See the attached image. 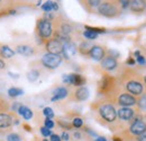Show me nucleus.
<instances>
[{
	"instance_id": "nucleus-23",
	"label": "nucleus",
	"mask_w": 146,
	"mask_h": 141,
	"mask_svg": "<svg viewBox=\"0 0 146 141\" xmlns=\"http://www.w3.org/2000/svg\"><path fill=\"white\" fill-rule=\"evenodd\" d=\"M42 9H43L44 11H46V13H50V11L53 9V2H51V1L45 2V3L42 6Z\"/></svg>"
},
{
	"instance_id": "nucleus-31",
	"label": "nucleus",
	"mask_w": 146,
	"mask_h": 141,
	"mask_svg": "<svg viewBox=\"0 0 146 141\" xmlns=\"http://www.w3.org/2000/svg\"><path fill=\"white\" fill-rule=\"evenodd\" d=\"M139 106H141L142 109H146V94L142 96V99H141V101H139Z\"/></svg>"
},
{
	"instance_id": "nucleus-26",
	"label": "nucleus",
	"mask_w": 146,
	"mask_h": 141,
	"mask_svg": "<svg viewBox=\"0 0 146 141\" xmlns=\"http://www.w3.org/2000/svg\"><path fill=\"white\" fill-rule=\"evenodd\" d=\"M83 36L86 37V38H88V39H94V38H97V34H94V33H92V32H89V30H86L84 33H83Z\"/></svg>"
},
{
	"instance_id": "nucleus-14",
	"label": "nucleus",
	"mask_w": 146,
	"mask_h": 141,
	"mask_svg": "<svg viewBox=\"0 0 146 141\" xmlns=\"http://www.w3.org/2000/svg\"><path fill=\"white\" fill-rule=\"evenodd\" d=\"M145 2L144 1H138V0H135V1H131L130 2V8L133 11H136V13H141L144 10L145 8Z\"/></svg>"
},
{
	"instance_id": "nucleus-42",
	"label": "nucleus",
	"mask_w": 146,
	"mask_h": 141,
	"mask_svg": "<svg viewBox=\"0 0 146 141\" xmlns=\"http://www.w3.org/2000/svg\"><path fill=\"white\" fill-rule=\"evenodd\" d=\"M53 9H54V10H57V9H58V6H57L56 2H53Z\"/></svg>"
},
{
	"instance_id": "nucleus-22",
	"label": "nucleus",
	"mask_w": 146,
	"mask_h": 141,
	"mask_svg": "<svg viewBox=\"0 0 146 141\" xmlns=\"http://www.w3.org/2000/svg\"><path fill=\"white\" fill-rule=\"evenodd\" d=\"M38 76H39V73H38L37 70H31V72L28 73V80H29L31 82L36 81Z\"/></svg>"
},
{
	"instance_id": "nucleus-10",
	"label": "nucleus",
	"mask_w": 146,
	"mask_h": 141,
	"mask_svg": "<svg viewBox=\"0 0 146 141\" xmlns=\"http://www.w3.org/2000/svg\"><path fill=\"white\" fill-rule=\"evenodd\" d=\"M76 52V48H75V45L72 43H66L63 45V55L66 57V58H71L73 55Z\"/></svg>"
},
{
	"instance_id": "nucleus-25",
	"label": "nucleus",
	"mask_w": 146,
	"mask_h": 141,
	"mask_svg": "<svg viewBox=\"0 0 146 141\" xmlns=\"http://www.w3.org/2000/svg\"><path fill=\"white\" fill-rule=\"evenodd\" d=\"M86 28H87V30L92 32V33H94L97 35L100 34V33H105V29H102V28H94V27H89V26H87Z\"/></svg>"
},
{
	"instance_id": "nucleus-43",
	"label": "nucleus",
	"mask_w": 146,
	"mask_h": 141,
	"mask_svg": "<svg viewBox=\"0 0 146 141\" xmlns=\"http://www.w3.org/2000/svg\"><path fill=\"white\" fill-rule=\"evenodd\" d=\"M3 67H5V63L0 59V69H3Z\"/></svg>"
},
{
	"instance_id": "nucleus-2",
	"label": "nucleus",
	"mask_w": 146,
	"mask_h": 141,
	"mask_svg": "<svg viewBox=\"0 0 146 141\" xmlns=\"http://www.w3.org/2000/svg\"><path fill=\"white\" fill-rule=\"evenodd\" d=\"M38 30H39V34L42 37L44 38H47L50 37L52 34V25H51V21L47 20V19H43L38 22Z\"/></svg>"
},
{
	"instance_id": "nucleus-37",
	"label": "nucleus",
	"mask_w": 146,
	"mask_h": 141,
	"mask_svg": "<svg viewBox=\"0 0 146 141\" xmlns=\"http://www.w3.org/2000/svg\"><path fill=\"white\" fill-rule=\"evenodd\" d=\"M128 5H130V2H128V1H121V6H123L124 8H126Z\"/></svg>"
},
{
	"instance_id": "nucleus-33",
	"label": "nucleus",
	"mask_w": 146,
	"mask_h": 141,
	"mask_svg": "<svg viewBox=\"0 0 146 141\" xmlns=\"http://www.w3.org/2000/svg\"><path fill=\"white\" fill-rule=\"evenodd\" d=\"M70 32H71V27L68 26V25H64V26H63V33H64V34H69Z\"/></svg>"
},
{
	"instance_id": "nucleus-32",
	"label": "nucleus",
	"mask_w": 146,
	"mask_h": 141,
	"mask_svg": "<svg viewBox=\"0 0 146 141\" xmlns=\"http://www.w3.org/2000/svg\"><path fill=\"white\" fill-rule=\"evenodd\" d=\"M137 62H138V63H139L141 65H145V64H146L145 58H144L143 56H141V55H139V56L137 57Z\"/></svg>"
},
{
	"instance_id": "nucleus-20",
	"label": "nucleus",
	"mask_w": 146,
	"mask_h": 141,
	"mask_svg": "<svg viewBox=\"0 0 146 141\" xmlns=\"http://www.w3.org/2000/svg\"><path fill=\"white\" fill-rule=\"evenodd\" d=\"M0 54L5 57V58H10V57H13L14 56V51L13 49H10L8 46H2L1 47V49H0Z\"/></svg>"
},
{
	"instance_id": "nucleus-39",
	"label": "nucleus",
	"mask_w": 146,
	"mask_h": 141,
	"mask_svg": "<svg viewBox=\"0 0 146 141\" xmlns=\"http://www.w3.org/2000/svg\"><path fill=\"white\" fill-rule=\"evenodd\" d=\"M127 64H129V65H133V64H135V61H134L133 58H131V59H128Z\"/></svg>"
},
{
	"instance_id": "nucleus-18",
	"label": "nucleus",
	"mask_w": 146,
	"mask_h": 141,
	"mask_svg": "<svg viewBox=\"0 0 146 141\" xmlns=\"http://www.w3.org/2000/svg\"><path fill=\"white\" fill-rule=\"evenodd\" d=\"M75 94H76L78 100L83 101V100H87V99H88V96H89V91H88V88H81L76 91V93H75Z\"/></svg>"
},
{
	"instance_id": "nucleus-41",
	"label": "nucleus",
	"mask_w": 146,
	"mask_h": 141,
	"mask_svg": "<svg viewBox=\"0 0 146 141\" xmlns=\"http://www.w3.org/2000/svg\"><path fill=\"white\" fill-rule=\"evenodd\" d=\"M74 138L80 139V138H81V134H80V133H78V132H75V133H74Z\"/></svg>"
},
{
	"instance_id": "nucleus-11",
	"label": "nucleus",
	"mask_w": 146,
	"mask_h": 141,
	"mask_svg": "<svg viewBox=\"0 0 146 141\" xmlns=\"http://www.w3.org/2000/svg\"><path fill=\"white\" fill-rule=\"evenodd\" d=\"M90 55L93 59L96 61H100L104 58V55H105V52L104 49L100 47V46H93L90 51Z\"/></svg>"
},
{
	"instance_id": "nucleus-7",
	"label": "nucleus",
	"mask_w": 146,
	"mask_h": 141,
	"mask_svg": "<svg viewBox=\"0 0 146 141\" xmlns=\"http://www.w3.org/2000/svg\"><path fill=\"white\" fill-rule=\"evenodd\" d=\"M99 13H100L101 15H104V16L111 17V16H113V15L117 13V10H116V8H115L112 5H110V3H102V5L99 6Z\"/></svg>"
},
{
	"instance_id": "nucleus-12",
	"label": "nucleus",
	"mask_w": 146,
	"mask_h": 141,
	"mask_svg": "<svg viewBox=\"0 0 146 141\" xmlns=\"http://www.w3.org/2000/svg\"><path fill=\"white\" fill-rule=\"evenodd\" d=\"M133 115H134V111L129 107H121L118 111V117L123 120H129L133 118Z\"/></svg>"
},
{
	"instance_id": "nucleus-28",
	"label": "nucleus",
	"mask_w": 146,
	"mask_h": 141,
	"mask_svg": "<svg viewBox=\"0 0 146 141\" xmlns=\"http://www.w3.org/2000/svg\"><path fill=\"white\" fill-rule=\"evenodd\" d=\"M73 125H74L75 128H80V127L82 125V120H81L80 118H75V119L73 120Z\"/></svg>"
},
{
	"instance_id": "nucleus-29",
	"label": "nucleus",
	"mask_w": 146,
	"mask_h": 141,
	"mask_svg": "<svg viewBox=\"0 0 146 141\" xmlns=\"http://www.w3.org/2000/svg\"><path fill=\"white\" fill-rule=\"evenodd\" d=\"M7 139H8V141H19V136L13 133V134H9Z\"/></svg>"
},
{
	"instance_id": "nucleus-16",
	"label": "nucleus",
	"mask_w": 146,
	"mask_h": 141,
	"mask_svg": "<svg viewBox=\"0 0 146 141\" xmlns=\"http://www.w3.org/2000/svg\"><path fill=\"white\" fill-rule=\"evenodd\" d=\"M13 123V119L7 114H0V128H7Z\"/></svg>"
},
{
	"instance_id": "nucleus-34",
	"label": "nucleus",
	"mask_w": 146,
	"mask_h": 141,
	"mask_svg": "<svg viewBox=\"0 0 146 141\" xmlns=\"http://www.w3.org/2000/svg\"><path fill=\"white\" fill-rule=\"evenodd\" d=\"M51 141H61V138L56 134H52L51 136Z\"/></svg>"
},
{
	"instance_id": "nucleus-30",
	"label": "nucleus",
	"mask_w": 146,
	"mask_h": 141,
	"mask_svg": "<svg viewBox=\"0 0 146 141\" xmlns=\"http://www.w3.org/2000/svg\"><path fill=\"white\" fill-rule=\"evenodd\" d=\"M45 127H46L47 129H52V128L54 127V122H53L51 119H46V120H45Z\"/></svg>"
},
{
	"instance_id": "nucleus-13",
	"label": "nucleus",
	"mask_w": 146,
	"mask_h": 141,
	"mask_svg": "<svg viewBox=\"0 0 146 141\" xmlns=\"http://www.w3.org/2000/svg\"><path fill=\"white\" fill-rule=\"evenodd\" d=\"M101 65H102L104 69H106V70H111L117 66V62H116V59H115L113 57H106V58L101 62Z\"/></svg>"
},
{
	"instance_id": "nucleus-27",
	"label": "nucleus",
	"mask_w": 146,
	"mask_h": 141,
	"mask_svg": "<svg viewBox=\"0 0 146 141\" xmlns=\"http://www.w3.org/2000/svg\"><path fill=\"white\" fill-rule=\"evenodd\" d=\"M40 133H42L44 137H48V136H52V133H51V130H50V129H47L46 127H44V128H42V129H40Z\"/></svg>"
},
{
	"instance_id": "nucleus-35",
	"label": "nucleus",
	"mask_w": 146,
	"mask_h": 141,
	"mask_svg": "<svg viewBox=\"0 0 146 141\" xmlns=\"http://www.w3.org/2000/svg\"><path fill=\"white\" fill-rule=\"evenodd\" d=\"M138 141H146V132L145 133H143V134H141V136H138Z\"/></svg>"
},
{
	"instance_id": "nucleus-36",
	"label": "nucleus",
	"mask_w": 146,
	"mask_h": 141,
	"mask_svg": "<svg viewBox=\"0 0 146 141\" xmlns=\"http://www.w3.org/2000/svg\"><path fill=\"white\" fill-rule=\"evenodd\" d=\"M62 138H63V140H69V134L66 133V132H63V134H62Z\"/></svg>"
},
{
	"instance_id": "nucleus-40",
	"label": "nucleus",
	"mask_w": 146,
	"mask_h": 141,
	"mask_svg": "<svg viewBox=\"0 0 146 141\" xmlns=\"http://www.w3.org/2000/svg\"><path fill=\"white\" fill-rule=\"evenodd\" d=\"M94 141H107V140H106V138H104V137H99V138H97Z\"/></svg>"
},
{
	"instance_id": "nucleus-17",
	"label": "nucleus",
	"mask_w": 146,
	"mask_h": 141,
	"mask_svg": "<svg viewBox=\"0 0 146 141\" xmlns=\"http://www.w3.org/2000/svg\"><path fill=\"white\" fill-rule=\"evenodd\" d=\"M54 94L55 95L52 98V101L61 100V99L65 98V96H66V94H68V91H66L64 88H57V90H55Z\"/></svg>"
},
{
	"instance_id": "nucleus-5",
	"label": "nucleus",
	"mask_w": 146,
	"mask_h": 141,
	"mask_svg": "<svg viewBox=\"0 0 146 141\" xmlns=\"http://www.w3.org/2000/svg\"><path fill=\"white\" fill-rule=\"evenodd\" d=\"M63 81H64L65 83H68V84H74V85H82V84L86 82V80H84L82 76L78 75V74L64 75V76H63Z\"/></svg>"
},
{
	"instance_id": "nucleus-46",
	"label": "nucleus",
	"mask_w": 146,
	"mask_h": 141,
	"mask_svg": "<svg viewBox=\"0 0 146 141\" xmlns=\"http://www.w3.org/2000/svg\"><path fill=\"white\" fill-rule=\"evenodd\" d=\"M44 141H47V140H44Z\"/></svg>"
},
{
	"instance_id": "nucleus-9",
	"label": "nucleus",
	"mask_w": 146,
	"mask_h": 141,
	"mask_svg": "<svg viewBox=\"0 0 146 141\" xmlns=\"http://www.w3.org/2000/svg\"><path fill=\"white\" fill-rule=\"evenodd\" d=\"M136 103V100L134 96L129 95V94H121L119 96V104H121L123 106L127 107V106L134 105Z\"/></svg>"
},
{
	"instance_id": "nucleus-8",
	"label": "nucleus",
	"mask_w": 146,
	"mask_h": 141,
	"mask_svg": "<svg viewBox=\"0 0 146 141\" xmlns=\"http://www.w3.org/2000/svg\"><path fill=\"white\" fill-rule=\"evenodd\" d=\"M127 90L134 95H141L142 92H143V85L138 82L131 81L127 84Z\"/></svg>"
},
{
	"instance_id": "nucleus-6",
	"label": "nucleus",
	"mask_w": 146,
	"mask_h": 141,
	"mask_svg": "<svg viewBox=\"0 0 146 141\" xmlns=\"http://www.w3.org/2000/svg\"><path fill=\"white\" fill-rule=\"evenodd\" d=\"M146 131V123H144L143 121H135L134 123L131 124L130 127V132L134 133V134H137V136H141L143 133H145Z\"/></svg>"
},
{
	"instance_id": "nucleus-4",
	"label": "nucleus",
	"mask_w": 146,
	"mask_h": 141,
	"mask_svg": "<svg viewBox=\"0 0 146 141\" xmlns=\"http://www.w3.org/2000/svg\"><path fill=\"white\" fill-rule=\"evenodd\" d=\"M46 48L47 51L50 52V54H55V55H58L60 53H63V45L60 40L57 39H53V40H50L46 45Z\"/></svg>"
},
{
	"instance_id": "nucleus-24",
	"label": "nucleus",
	"mask_w": 146,
	"mask_h": 141,
	"mask_svg": "<svg viewBox=\"0 0 146 141\" xmlns=\"http://www.w3.org/2000/svg\"><path fill=\"white\" fill-rule=\"evenodd\" d=\"M43 112H44V114L47 117V119H51V118L54 117V112H53V110H52L51 107H45Z\"/></svg>"
},
{
	"instance_id": "nucleus-3",
	"label": "nucleus",
	"mask_w": 146,
	"mask_h": 141,
	"mask_svg": "<svg viewBox=\"0 0 146 141\" xmlns=\"http://www.w3.org/2000/svg\"><path fill=\"white\" fill-rule=\"evenodd\" d=\"M100 114H101V117H102L105 120H107V121H109V122L115 121L116 115H117L115 109L111 105L101 106V107H100Z\"/></svg>"
},
{
	"instance_id": "nucleus-21",
	"label": "nucleus",
	"mask_w": 146,
	"mask_h": 141,
	"mask_svg": "<svg viewBox=\"0 0 146 141\" xmlns=\"http://www.w3.org/2000/svg\"><path fill=\"white\" fill-rule=\"evenodd\" d=\"M8 94H9L10 96H18V95H20V94H23V90L13 88L8 91Z\"/></svg>"
},
{
	"instance_id": "nucleus-38",
	"label": "nucleus",
	"mask_w": 146,
	"mask_h": 141,
	"mask_svg": "<svg viewBox=\"0 0 146 141\" xmlns=\"http://www.w3.org/2000/svg\"><path fill=\"white\" fill-rule=\"evenodd\" d=\"M89 3H91L92 6H97V5L100 3V1H98V0H96V1H89Z\"/></svg>"
},
{
	"instance_id": "nucleus-45",
	"label": "nucleus",
	"mask_w": 146,
	"mask_h": 141,
	"mask_svg": "<svg viewBox=\"0 0 146 141\" xmlns=\"http://www.w3.org/2000/svg\"><path fill=\"white\" fill-rule=\"evenodd\" d=\"M145 82H146V76H145Z\"/></svg>"
},
{
	"instance_id": "nucleus-44",
	"label": "nucleus",
	"mask_w": 146,
	"mask_h": 141,
	"mask_svg": "<svg viewBox=\"0 0 146 141\" xmlns=\"http://www.w3.org/2000/svg\"><path fill=\"white\" fill-rule=\"evenodd\" d=\"M135 55L138 57V56H139V52H138V51H137V52H135Z\"/></svg>"
},
{
	"instance_id": "nucleus-1",
	"label": "nucleus",
	"mask_w": 146,
	"mask_h": 141,
	"mask_svg": "<svg viewBox=\"0 0 146 141\" xmlns=\"http://www.w3.org/2000/svg\"><path fill=\"white\" fill-rule=\"evenodd\" d=\"M42 62H43V64H44L46 67H48V69H56V67L61 64L62 58L60 57V55H55V54L48 53L43 56Z\"/></svg>"
},
{
	"instance_id": "nucleus-15",
	"label": "nucleus",
	"mask_w": 146,
	"mask_h": 141,
	"mask_svg": "<svg viewBox=\"0 0 146 141\" xmlns=\"http://www.w3.org/2000/svg\"><path fill=\"white\" fill-rule=\"evenodd\" d=\"M18 113L20 115H23L26 120H29L32 117H33V112H32V110H29L28 107H26V106H23L20 105L18 109Z\"/></svg>"
},
{
	"instance_id": "nucleus-19",
	"label": "nucleus",
	"mask_w": 146,
	"mask_h": 141,
	"mask_svg": "<svg viewBox=\"0 0 146 141\" xmlns=\"http://www.w3.org/2000/svg\"><path fill=\"white\" fill-rule=\"evenodd\" d=\"M17 52H18L19 54H21V55L29 56V55L33 54V49H32V47H29V46L23 45V46H18V47H17Z\"/></svg>"
}]
</instances>
